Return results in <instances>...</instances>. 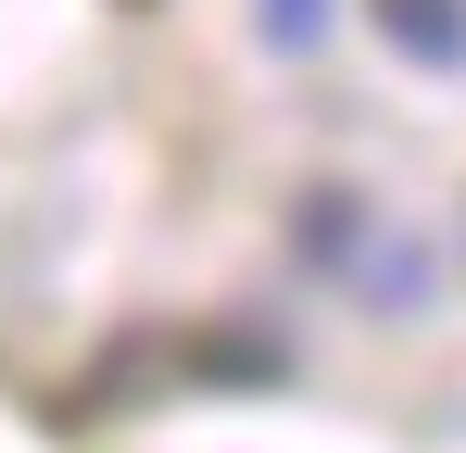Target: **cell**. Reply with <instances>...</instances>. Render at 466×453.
I'll list each match as a JSON object with an SVG mask.
<instances>
[{"mask_svg": "<svg viewBox=\"0 0 466 453\" xmlns=\"http://www.w3.org/2000/svg\"><path fill=\"white\" fill-rule=\"evenodd\" d=\"M379 38L403 64H466V0H379Z\"/></svg>", "mask_w": 466, "mask_h": 453, "instance_id": "obj_1", "label": "cell"}, {"mask_svg": "<svg viewBox=\"0 0 466 453\" xmlns=\"http://www.w3.org/2000/svg\"><path fill=\"white\" fill-rule=\"evenodd\" d=\"M315 25H328V13H315V0H265V38H290V51H303Z\"/></svg>", "mask_w": 466, "mask_h": 453, "instance_id": "obj_2", "label": "cell"}, {"mask_svg": "<svg viewBox=\"0 0 466 453\" xmlns=\"http://www.w3.org/2000/svg\"><path fill=\"white\" fill-rule=\"evenodd\" d=\"M127 13H152V0H127Z\"/></svg>", "mask_w": 466, "mask_h": 453, "instance_id": "obj_3", "label": "cell"}]
</instances>
